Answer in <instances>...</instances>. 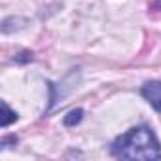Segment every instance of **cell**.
<instances>
[{"label": "cell", "mask_w": 161, "mask_h": 161, "mask_svg": "<svg viewBox=\"0 0 161 161\" xmlns=\"http://www.w3.org/2000/svg\"><path fill=\"white\" fill-rule=\"evenodd\" d=\"M82 118H84V110H82V108H76V110H70V112L64 116L63 123H64L66 127H74L76 123L82 121Z\"/></svg>", "instance_id": "cell-3"}, {"label": "cell", "mask_w": 161, "mask_h": 161, "mask_svg": "<svg viewBox=\"0 0 161 161\" xmlns=\"http://www.w3.org/2000/svg\"><path fill=\"white\" fill-rule=\"evenodd\" d=\"M2 112H4V118H2V127H8L10 123L17 121V112H14L8 103H2Z\"/></svg>", "instance_id": "cell-4"}, {"label": "cell", "mask_w": 161, "mask_h": 161, "mask_svg": "<svg viewBox=\"0 0 161 161\" xmlns=\"http://www.w3.org/2000/svg\"><path fill=\"white\" fill-rule=\"evenodd\" d=\"M140 95L152 104V108L161 112V82H157V80L146 82L142 86V89H140Z\"/></svg>", "instance_id": "cell-2"}, {"label": "cell", "mask_w": 161, "mask_h": 161, "mask_svg": "<svg viewBox=\"0 0 161 161\" xmlns=\"http://www.w3.org/2000/svg\"><path fill=\"white\" fill-rule=\"evenodd\" d=\"M110 153L119 159H161V144L148 125H136L118 136L112 146Z\"/></svg>", "instance_id": "cell-1"}]
</instances>
